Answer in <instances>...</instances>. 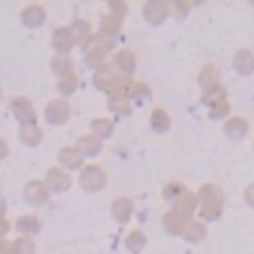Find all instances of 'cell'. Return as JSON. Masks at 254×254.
Here are the masks:
<instances>
[{
  "instance_id": "cell-1",
  "label": "cell",
  "mask_w": 254,
  "mask_h": 254,
  "mask_svg": "<svg viewBox=\"0 0 254 254\" xmlns=\"http://www.w3.org/2000/svg\"><path fill=\"white\" fill-rule=\"evenodd\" d=\"M196 198L200 206V218L216 220L222 214V190L216 185H202Z\"/></svg>"
},
{
  "instance_id": "cell-2",
  "label": "cell",
  "mask_w": 254,
  "mask_h": 254,
  "mask_svg": "<svg viewBox=\"0 0 254 254\" xmlns=\"http://www.w3.org/2000/svg\"><path fill=\"white\" fill-rule=\"evenodd\" d=\"M169 10H171L169 2H165V0H149L143 6V16L151 24H161L169 16Z\"/></svg>"
},
{
  "instance_id": "cell-3",
  "label": "cell",
  "mask_w": 254,
  "mask_h": 254,
  "mask_svg": "<svg viewBox=\"0 0 254 254\" xmlns=\"http://www.w3.org/2000/svg\"><path fill=\"white\" fill-rule=\"evenodd\" d=\"M196 202H198L196 194H192L190 190H185L181 196H177V198L173 200V208H171V210L177 212V214H181L183 218H187V216H190V214L194 212Z\"/></svg>"
},
{
  "instance_id": "cell-4",
  "label": "cell",
  "mask_w": 254,
  "mask_h": 254,
  "mask_svg": "<svg viewBox=\"0 0 254 254\" xmlns=\"http://www.w3.org/2000/svg\"><path fill=\"white\" fill-rule=\"evenodd\" d=\"M232 65L238 73L242 75H248L254 71V56L250 50H238L234 54V60H232Z\"/></svg>"
},
{
  "instance_id": "cell-5",
  "label": "cell",
  "mask_w": 254,
  "mask_h": 254,
  "mask_svg": "<svg viewBox=\"0 0 254 254\" xmlns=\"http://www.w3.org/2000/svg\"><path fill=\"white\" fill-rule=\"evenodd\" d=\"M111 214L117 222H127L129 216L133 214V200L127 196H119L111 206Z\"/></svg>"
},
{
  "instance_id": "cell-6",
  "label": "cell",
  "mask_w": 254,
  "mask_h": 254,
  "mask_svg": "<svg viewBox=\"0 0 254 254\" xmlns=\"http://www.w3.org/2000/svg\"><path fill=\"white\" fill-rule=\"evenodd\" d=\"M187 222H189L187 218H183L181 214H177L173 210H169V212L163 214V226H165V230L169 234H181V232H185Z\"/></svg>"
},
{
  "instance_id": "cell-7",
  "label": "cell",
  "mask_w": 254,
  "mask_h": 254,
  "mask_svg": "<svg viewBox=\"0 0 254 254\" xmlns=\"http://www.w3.org/2000/svg\"><path fill=\"white\" fill-rule=\"evenodd\" d=\"M220 77H218V71H216V67L214 65H204L202 67V71H200V75H198V83H200V87H202V91H210V89H214V87H220V81H218Z\"/></svg>"
},
{
  "instance_id": "cell-8",
  "label": "cell",
  "mask_w": 254,
  "mask_h": 254,
  "mask_svg": "<svg viewBox=\"0 0 254 254\" xmlns=\"http://www.w3.org/2000/svg\"><path fill=\"white\" fill-rule=\"evenodd\" d=\"M248 131V121L244 117H230L226 123H224V133L230 137V139H240L244 137Z\"/></svg>"
},
{
  "instance_id": "cell-9",
  "label": "cell",
  "mask_w": 254,
  "mask_h": 254,
  "mask_svg": "<svg viewBox=\"0 0 254 254\" xmlns=\"http://www.w3.org/2000/svg\"><path fill=\"white\" fill-rule=\"evenodd\" d=\"M121 26H123V18H119L117 14L107 16L103 20V26H101V38H105L107 44H113V36L121 30Z\"/></svg>"
},
{
  "instance_id": "cell-10",
  "label": "cell",
  "mask_w": 254,
  "mask_h": 254,
  "mask_svg": "<svg viewBox=\"0 0 254 254\" xmlns=\"http://www.w3.org/2000/svg\"><path fill=\"white\" fill-rule=\"evenodd\" d=\"M115 64H117V67L121 69L123 75H129L135 69V54L131 50H127V48H121L115 54Z\"/></svg>"
},
{
  "instance_id": "cell-11",
  "label": "cell",
  "mask_w": 254,
  "mask_h": 254,
  "mask_svg": "<svg viewBox=\"0 0 254 254\" xmlns=\"http://www.w3.org/2000/svg\"><path fill=\"white\" fill-rule=\"evenodd\" d=\"M103 183H105V177H103V173H101L99 167H87L85 169V173H83V185L87 189L97 190V189L103 187Z\"/></svg>"
},
{
  "instance_id": "cell-12",
  "label": "cell",
  "mask_w": 254,
  "mask_h": 254,
  "mask_svg": "<svg viewBox=\"0 0 254 254\" xmlns=\"http://www.w3.org/2000/svg\"><path fill=\"white\" fill-rule=\"evenodd\" d=\"M183 234L187 242H198L206 236V226L202 224V220H189Z\"/></svg>"
},
{
  "instance_id": "cell-13",
  "label": "cell",
  "mask_w": 254,
  "mask_h": 254,
  "mask_svg": "<svg viewBox=\"0 0 254 254\" xmlns=\"http://www.w3.org/2000/svg\"><path fill=\"white\" fill-rule=\"evenodd\" d=\"M151 127L157 133H165L171 127V117L167 115L165 109H153V113H151Z\"/></svg>"
},
{
  "instance_id": "cell-14",
  "label": "cell",
  "mask_w": 254,
  "mask_h": 254,
  "mask_svg": "<svg viewBox=\"0 0 254 254\" xmlns=\"http://www.w3.org/2000/svg\"><path fill=\"white\" fill-rule=\"evenodd\" d=\"M109 107L121 115H129L131 113V103H129V97L125 95H111L109 99Z\"/></svg>"
},
{
  "instance_id": "cell-15",
  "label": "cell",
  "mask_w": 254,
  "mask_h": 254,
  "mask_svg": "<svg viewBox=\"0 0 254 254\" xmlns=\"http://www.w3.org/2000/svg\"><path fill=\"white\" fill-rule=\"evenodd\" d=\"M125 246L131 250V252H139L143 246H145V234L141 230H133L127 234L125 238Z\"/></svg>"
},
{
  "instance_id": "cell-16",
  "label": "cell",
  "mask_w": 254,
  "mask_h": 254,
  "mask_svg": "<svg viewBox=\"0 0 254 254\" xmlns=\"http://www.w3.org/2000/svg\"><path fill=\"white\" fill-rule=\"evenodd\" d=\"M222 99H226V93H224L222 85H220V87H214V89H210V91H202V103H206L208 107H210L212 103H216V101H222Z\"/></svg>"
},
{
  "instance_id": "cell-17",
  "label": "cell",
  "mask_w": 254,
  "mask_h": 254,
  "mask_svg": "<svg viewBox=\"0 0 254 254\" xmlns=\"http://www.w3.org/2000/svg\"><path fill=\"white\" fill-rule=\"evenodd\" d=\"M185 190H187V189H185L183 183H169V185L165 187V190H163V196L169 198V200H175V198L181 196Z\"/></svg>"
},
{
  "instance_id": "cell-18",
  "label": "cell",
  "mask_w": 254,
  "mask_h": 254,
  "mask_svg": "<svg viewBox=\"0 0 254 254\" xmlns=\"http://www.w3.org/2000/svg\"><path fill=\"white\" fill-rule=\"evenodd\" d=\"M228 111H230V105H228V101H226V99L216 101V103H212V105H210V117H212V119H220V117L228 115Z\"/></svg>"
},
{
  "instance_id": "cell-19",
  "label": "cell",
  "mask_w": 254,
  "mask_h": 254,
  "mask_svg": "<svg viewBox=\"0 0 254 254\" xmlns=\"http://www.w3.org/2000/svg\"><path fill=\"white\" fill-rule=\"evenodd\" d=\"M93 131L101 137H109L113 133V123L109 119H97V121H93Z\"/></svg>"
},
{
  "instance_id": "cell-20",
  "label": "cell",
  "mask_w": 254,
  "mask_h": 254,
  "mask_svg": "<svg viewBox=\"0 0 254 254\" xmlns=\"http://www.w3.org/2000/svg\"><path fill=\"white\" fill-rule=\"evenodd\" d=\"M171 8H173L175 16H185L189 12V8H190V2L189 0H181V2H175Z\"/></svg>"
},
{
  "instance_id": "cell-21",
  "label": "cell",
  "mask_w": 254,
  "mask_h": 254,
  "mask_svg": "<svg viewBox=\"0 0 254 254\" xmlns=\"http://www.w3.org/2000/svg\"><path fill=\"white\" fill-rule=\"evenodd\" d=\"M129 95H149V87H147V83H143V81H133V85H131V93Z\"/></svg>"
},
{
  "instance_id": "cell-22",
  "label": "cell",
  "mask_w": 254,
  "mask_h": 254,
  "mask_svg": "<svg viewBox=\"0 0 254 254\" xmlns=\"http://www.w3.org/2000/svg\"><path fill=\"white\" fill-rule=\"evenodd\" d=\"M81 143H83V147H85L89 153H97V151L101 149V145H99L93 137H83V141H81Z\"/></svg>"
},
{
  "instance_id": "cell-23",
  "label": "cell",
  "mask_w": 254,
  "mask_h": 254,
  "mask_svg": "<svg viewBox=\"0 0 254 254\" xmlns=\"http://www.w3.org/2000/svg\"><path fill=\"white\" fill-rule=\"evenodd\" d=\"M111 10H115L117 12V16L119 18H123L125 16V12H127V6H125V2H111Z\"/></svg>"
},
{
  "instance_id": "cell-24",
  "label": "cell",
  "mask_w": 254,
  "mask_h": 254,
  "mask_svg": "<svg viewBox=\"0 0 254 254\" xmlns=\"http://www.w3.org/2000/svg\"><path fill=\"white\" fill-rule=\"evenodd\" d=\"M244 200H246L250 206H254V183L246 187V190H244Z\"/></svg>"
}]
</instances>
